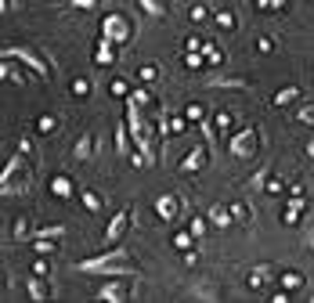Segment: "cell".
<instances>
[{
  "label": "cell",
  "instance_id": "11",
  "mask_svg": "<svg viewBox=\"0 0 314 303\" xmlns=\"http://www.w3.org/2000/svg\"><path fill=\"white\" fill-rule=\"evenodd\" d=\"M25 289H29V299H36V303H40V299H47V296H51V289L44 285V278H40V275H33Z\"/></svg>",
  "mask_w": 314,
  "mask_h": 303
},
{
  "label": "cell",
  "instance_id": "48",
  "mask_svg": "<svg viewBox=\"0 0 314 303\" xmlns=\"http://www.w3.org/2000/svg\"><path fill=\"white\" fill-rule=\"evenodd\" d=\"M307 156H310V159H314V137H310V141H307Z\"/></svg>",
  "mask_w": 314,
  "mask_h": 303
},
{
  "label": "cell",
  "instance_id": "32",
  "mask_svg": "<svg viewBox=\"0 0 314 303\" xmlns=\"http://www.w3.org/2000/svg\"><path fill=\"white\" fill-rule=\"evenodd\" d=\"M231 217H235V220H249V206H242V202H231Z\"/></svg>",
  "mask_w": 314,
  "mask_h": 303
},
{
  "label": "cell",
  "instance_id": "39",
  "mask_svg": "<svg viewBox=\"0 0 314 303\" xmlns=\"http://www.w3.org/2000/svg\"><path fill=\"white\" fill-rule=\"evenodd\" d=\"M25 227H29V220L22 217V220H15V238H25Z\"/></svg>",
  "mask_w": 314,
  "mask_h": 303
},
{
  "label": "cell",
  "instance_id": "8",
  "mask_svg": "<svg viewBox=\"0 0 314 303\" xmlns=\"http://www.w3.org/2000/svg\"><path fill=\"white\" fill-rule=\"evenodd\" d=\"M203 166H206V144H195L181 163V173H199Z\"/></svg>",
  "mask_w": 314,
  "mask_h": 303
},
{
  "label": "cell",
  "instance_id": "42",
  "mask_svg": "<svg viewBox=\"0 0 314 303\" xmlns=\"http://www.w3.org/2000/svg\"><path fill=\"white\" fill-rule=\"evenodd\" d=\"M217 127H220V130L231 127V116H227V112H217Z\"/></svg>",
  "mask_w": 314,
  "mask_h": 303
},
{
  "label": "cell",
  "instance_id": "34",
  "mask_svg": "<svg viewBox=\"0 0 314 303\" xmlns=\"http://www.w3.org/2000/svg\"><path fill=\"white\" fill-rule=\"evenodd\" d=\"M206 18H210V11H206L203 4H195V8H191V22H206Z\"/></svg>",
  "mask_w": 314,
  "mask_h": 303
},
{
  "label": "cell",
  "instance_id": "2",
  "mask_svg": "<svg viewBox=\"0 0 314 303\" xmlns=\"http://www.w3.org/2000/svg\"><path fill=\"white\" fill-rule=\"evenodd\" d=\"M227 148H231V156H235V159H253V156H256V148H260V130H256V127H242L239 134L231 137Z\"/></svg>",
  "mask_w": 314,
  "mask_h": 303
},
{
  "label": "cell",
  "instance_id": "14",
  "mask_svg": "<svg viewBox=\"0 0 314 303\" xmlns=\"http://www.w3.org/2000/svg\"><path fill=\"white\" fill-rule=\"evenodd\" d=\"M137 4H141V11H145V15H152V18H163V15H166V8H170L166 0H137Z\"/></svg>",
  "mask_w": 314,
  "mask_h": 303
},
{
  "label": "cell",
  "instance_id": "28",
  "mask_svg": "<svg viewBox=\"0 0 314 303\" xmlns=\"http://www.w3.org/2000/svg\"><path fill=\"white\" fill-rule=\"evenodd\" d=\"M282 188H286V184H282V177H267V184H264V192H267V195H278Z\"/></svg>",
  "mask_w": 314,
  "mask_h": 303
},
{
  "label": "cell",
  "instance_id": "17",
  "mask_svg": "<svg viewBox=\"0 0 314 303\" xmlns=\"http://www.w3.org/2000/svg\"><path fill=\"white\" fill-rule=\"evenodd\" d=\"M116 152H120V156H130V144H127V123L116 127Z\"/></svg>",
  "mask_w": 314,
  "mask_h": 303
},
{
  "label": "cell",
  "instance_id": "47",
  "mask_svg": "<svg viewBox=\"0 0 314 303\" xmlns=\"http://www.w3.org/2000/svg\"><path fill=\"white\" fill-rule=\"evenodd\" d=\"M76 8H94V0H72Z\"/></svg>",
  "mask_w": 314,
  "mask_h": 303
},
{
  "label": "cell",
  "instance_id": "31",
  "mask_svg": "<svg viewBox=\"0 0 314 303\" xmlns=\"http://www.w3.org/2000/svg\"><path fill=\"white\" fill-rule=\"evenodd\" d=\"M72 94H76V98H87V94H91V83H87V80H72Z\"/></svg>",
  "mask_w": 314,
  "mask_h": 303
},
{
  "label": "cell",
  "instance_id": "20",
  "mask_svg": "<svg viewBox=\"0 0 314 303\" xmlns=\"http://www.w3.org/2000/svg\"><path fill=\"white\" fill-rule=\"evenodd\" d=\"M303 90L300 87H286V90H278V94H274V105H289V101H296Z\"/></svg>",
  "mask_w": 314,
  "mask_h": 303
},
{
  "label": "cell",
  "instance_id": "45",
  "mask_svg": "<svg viewBox=\"0 0 314 303\" xmlns=\"http://www.w3.org/2000/svg\"><path fill=\"white\" fill-rule=\"evenodd\" d=\"M184 127H188V123H184V119H181V116H177V119H174V123H170V134H181V130H184Z\"/></svg>",
  "mask_w": 314,
  "mask_h": 303
},
{
  "label": "cell",
  "instance_id": "43",
  "mask_svg": "<svg viewBox=\"0 0 314 303\" xmlns=\"http://www.w3.org/2000/svg\"><path fill=\"white\" fill-rule=\"evenodd\" d=\"M18 152H22V156H33V141L22 137V141H18Z\"/></svg>",
  "mask_w": 314,
  "mask_h": 303
},
{
  "label": "cell",
  "instance_id": "26",
  "mask_svg": "<svg viewBox=\"0 0 314 303\" xmlns=\"http://www.w3.org/2000/svg\"><path fill=\"white\" fill-rule=\"evenodd\" d=\"M58 127V119L54 116H40V119H36V130H40V134H51Z\"/></svg>",
  "mask_w": 314,
  "mask_h": 303
},
{
  "label": "cell",
  "instance_id": "24",
  "mask_svg": "<svg viewBox=\"0 0 314 303\" xmlns=\"http://www.w3.org/2000/svg\"><path fill=\"white\" fill-rule=\"evenodd\" d=\"M36 235H44V238H62V235H65V227H62V224H47V227H40Z\"/></svg>",
  "mask_w": 314,
  "mask_h": 303
},
{
  "label": "cell",
  "instance_id": "4",
  "mask_svg": "<svg viewBox=\"0 0 314 303\" xmlns=\"http://www.w3.org/2000/svg\"><path fill=\"white\" fill-rule=\"evenodd\" d=\"M4 58H18V62H25L40 80H51V69H47V62L44 58H36L33 51H25V47H4Z\"/></svg>",
  "mask_w": 314,
  "mask_h": 303
},
{
  "label": "cell",
  "instance_id": "22",
  "mask_svg": "<svg viewBox=\"0 0 314 303\" xmlns=\"http://www.w3.org/2000/svg\"><path fill=\"white\" fill-rule=\"evenodd\" d=\"M203 54H206V62H210V65H220V62H224V51H220V47H213V44H203Z\"/></svg>",
  "mask_w": 314,
  "mask_h": 303
},
{
  "label": "cell",
  "instance_id": "23",
  "mask_svg": "<svg viewBox=\"0 0 314 303\" xmlns=\"http://www.w3.org/2000/svg\"><path fill=\"white\" fill-rule=\"evenodd\" d=\"M184 65H188V69H203V65H206V54H199V51H184Z\"/></svg>",
  "mask_w": 314,
  "mask_h": 303
},
{
  "label": "cell",
  "instance_id": "37",
  "mask_svg": "<svg viewBox=\"0 0 314 303\" xmlns=\"http://www.w3.org/2000/svg\"><path fill=\"white\" fill-rule=\"evenodd\" d=\"M112 94H120V98H130V94H127V83H123V80H112Z\"/></svg>",
  "mask_w": 314,
  "mask_h": 303
},
{
  "label": "cell",
  "instance_id": "13",
  "mask_svg": "<svg viewBox=\"0 0 314 303\" xmlns=\"http://www.w3.org/2000/svg\"><path fill=\"white\" fill-rule=\"evenodd\" d=\"M112 62H116L112 40H105V36H101V44H98V51H94V65H112Z\"/></svg>",
  "mask_w": 314,
  "mask_h": 303
},
{
  "label": "cell",
  "instance_id": "38",
  "mask_svg": "<svg viewBox=\"0 0 314 303\" xmlns=\"http://www.w3.org/2000/svg\"><path fill=\"white\" fill-rule=\"evenodd\" d=\"M256 47L267 54V51H274V40H271V36H260V40H256Z\"/></svg>",
  "mask_w": 314,
  "mask_h": 303
},
{
  "label": "cell",
  "instance_id": "40",
  "mask_svg": "<svg viewBox=\"0 0 314 303\" xmlns=\"http://www.w3.org/2000/svg\"><path fill=\"white\" fill-rule=\"evenodd\" d=\"M184 47H188V51H203V40H199V36H188Z\"/></svg>",
  "mask_w": 314,
  "mask_h": 303
},
{
  "label": "cell",
  "instance_id": "6",
  "mask_svg": "<svg viewBox=\"0 0 314 303\" xmlns=\"http://www.w3.org/2000/svg\"><path fill=\"white\" fill-rule=\"evenodd\" d=\"M181 206H184V202H181V195H174V192L155 199V213H159V220H166V224L181 217Z\"/></svg>",
  "mask_w": 314,
  "mask_h": 303
},
{
  "label": "cell",
  "instance_id": "30",
  "mask_svg": "<svg viewBox=\"0 0 314 303\" xmlns=\"http://www.w3.org/2000/svg\"><path fill=\"white\" fill-rule=\"evenodd\" d=\"M83 206H87L91 213H98V209H101V199H98L94 192H83Z\"/></svg>",
  "mask_w": 314,
  "mask_h": 303
},
{
  "label": "cell",
  "instance_id": "35",
  "mask_svg": "<svg viewBox=\"0 0 314 303\" xmlns=\"http://www.w3.org/2000/svg\"><path fill=\"white\" fill-rule=\"evenodd\" d=\"M191 235H195V238H203V235H206V220L195 217V220H191Z\"/></svg>",
  "mask_w": 314,
  "mask_h": 303
},
{
  "label": "cell",
  "instance_id": "44",
  "mask_svg": "<svg viewBox=\"0 0 314 303\" xmlns=\"http://www.w3.org/2000/svg\"><path fill=\"white\" fill-rule=\"evenodd\" d=\"M184 116H188V119H203V108H199V105H188Z\"/></svg>",
  "mask_w": 314,
  "mask_h": 303
},
{
  "label": "cell",
  "instance_id": "3",
  "mask_svg": "<svg viewBox=\"0 0 314 303\" xmlns=\"http://www.w3.org/2000/svg\"><path fill=\"white\" fill-rule=\"evenodd\" d=\"M130 22L123 18V15H108L105 22H101V36H105V40H112V44H127L130 40Z\"/></svg>",
  "mask_w": 314,
  "mask_h": 303
},
{
  "label": "cell",
  "instance_id": "41",
  "mask_svg": "<svg viewBox=\"0 0 314 303\" xmlns=\"http://www.w3.org/2000/svg\"><path fill=\"white\" fill-rule=\"evenodd\" d=\"M289 195H293V199H303V184H300V180L289 184Z\"/></svg>",
  "mask_w": 314,
  "mask_h": 303
},
{
  "label": "cell",
  "instance_id": "46",
  "mask_svg": "<svg viewBox=\"0 0 314 303\" xmlns=\"http://www.w3.org/2000/svg\"><path fill=\"white\" fill-rule=\"evenodd\" d=\"M303 246H310V249H314V227H307V235H303Z\"/></svg>",
  "mask_w": 314,
  "mask_h": 303
},
{
  "label": "cell",
  "instance_id": "29",
  "mask_svg": "<svg viewBox=\"0 0 314 303\" xmlns=\"http://www.w3.org/2000/svg\"><path fill=\"white\" fill-rule=\"evenodd\" d=\"M29 271H33V275H40V278H47V275H51V263H47V260H33V267H29Z\"/></svg>",
  "mask_w": 314,
  "mask_h": 303
},
{
  "label": "cell",
  "instance_id": "19",
  "mask_svg": "<svg viewBox=\"0 0 314 303\" xmlns=\"http://www.w3.org/2000/svg\"><path fill=\"white\" fill-rule=\"evenodd\" d=\"M296 123H307V127H314V105H310V101H303V105L296 108Z\"/></svg>",
  "mask_w": 314,
  "mask_h": 303
},
{
  "label": "cell",
  "instance_id": "27",
  "mask_svg": "<svg viewBox=\"0 0 314 303\" xmlns=\"http://www.w3.org/2000/svg\"><path fill=\"white\" fill-rule=\"evenodd\" d=\"M137 76H141V83H152L155 76H159V69H155V65H141V69H137Z\"/></svg>",
  "mask_w": 314,
  "mask_h": 303
},
{
  "label": "cell",
  "instance_id": "5",
  "mask_svg": "<svg viewBox=\"0 0 314 303\" xmlns=\"http://www.w3.org/2000/svg\"><path fill=\"white\" fill-rule=\"evenodd\" d=\"M130 220H134V209H120V213H116V217L108 220V227H105V246H116V242H120V235L127 231Z\"/></svg>",
  "mask_w": 314,
  "mask_h": 303
},
{
  "label": "cell",
  "instance_id": "25",
  "mask_svg": "<svg viewBox=\"0 0 314 303\" xmlns=\"http://www.w3.org/2000/svg\"><path fill=\"white\" fill-rule=\"evenodd\" d=\"M282 285H286V289H300V285H303V278H300L296 271H282Z\"/></svg>",
  "mask_w": 314,
  "mask_h": 303
},
{
  "label": "cell",
  "instance_id": "10",
  "mask_svg": "<svg viewBox=\"0 0 314 303\" xmlns=\"http://www.w3.org/2000/svg\"><path fill=\"white\" fill-rule=\"evenodd\" d=\"M91 152H94V134L83 130V137L72 144V159H80V163H83V159H91Z\"/></svg>",
  "mask_w": 314,
  "mask_h": 303
},
{
  "label": "cell",
  "instance_id": "16",
  "mask_svg": "<svg viewBox=\"0 0 314 303\" xmlns=\"http://www.w3.org/2000/svg\"><path fill=\"white\" fill-rule=\"evenodd\" d=\"M51 192H54L58 199H72V180H69V177H54V180H51Z\"/></svg>",
  "mask_w": 314,
  "mask_h": 303
},
{
  "label": "cell",
  "instance_id": "12",
  "mask_svg": "<svg viewBox=\"0 0 314 303\" xmlns=\"http://www.w3.org/2000/svg\"><path fill=\"white\" fill-rule=\"evenodd\" d=\"M267 278H274L271 275V267H267V263H256V267L249 271V289H264V282Z\"/></svg>",
  "mask_w": 314,
  "mask_h": 303
},
{
  "label": "cell",
  "instance_id": "1",
  "mask_svg": "<svg viewBox=\"0 0 314 303\" xmlns=\"http://www.w3.org/2000/svg\"><path fill=\"white\" fill-rule=\"evenodd\" d=\"M123 260H127V253H123L120 246H108L101 256L80 260V263H76V271H98V275H105V278H134L137 267H134V263H123Z\"/></svg>",
  "mask_w": 314,
  "mask_h": 303
},
{
  "label": "cell",
  "instance_id": "7",
  "mask_svg": "<svg viewBox=\"0 0 314 303\" xmlns=\"http://www.w3.org/2000/svg\"><path fill=\"white\" fill-rule=\"evenodd\" d=\"M94 296H98V299H112V303L127 299V296H130V289H127V278H112V282H105V285H101Z\"/></svg>",
  "mask_w": 314,
  "mask_h": 303
},
{
  "label": "cell",
  "instance_id": "9",
  "mask_svg": "<svg viewBox=\"0 0 314 303\" xmlns=\"http://www.w3.org/2000/svg\"><path fill=\"white\" fill-rule=\"evenodd\" d=\"M206 87H224V90H249L253 83L242 80V76H213V80H206Z\"/></svg>",
  "mask_w": 314,
  "mask_h": 303
},
{
  "label": "cell",
  "instance_id": "33",
  "mask_svg": "<svg viewBox=\"0 0 314 303\" xmlns=\"http://www.w3.org/2000/svg\"><path fill=\"white\" fill-rule=\"evenodd\" d=\"M130 98H134V101H137L141 108H148V105H152V94H148V90H134Z\"/></svg>",
  "mask_w": 314,
  "mask_h": 303
},
{
  "label": "cell",
  "instance_id": "15",
  "mask_svg": "<svg viewBox=\"0 0 314 303\" xmlns=\"http://www.w3.org/2000/svg\"><path fill=\"white\" fill-rule=\"evenodd\" d=\"M210 220H213L217 227H231V220H235V217H231V206H227V209H224V206H213V209H210Z\"/></svg>",
  "mask_w": 314,
  "mask_h": 303
},
{
  "label": "cell",
  "instance_id": "21",
  "mask_svg": "<svg viewBox=\"0 0 314 303\" xmlns=\"http://www.w3.org/2000/svg\"><path fill=\"white\" fill-rule=\"evenodd\" d=\"M174 246H177L181 253H188V249L195 246V235H191V231H177V235H174Z\"/></svg>",
  "mask_w": 314,
  "mask_h": 303
},
{
  "label": "cell",
  "instance_id": "36",
  "mask_svg": "<svg viewBox=\"0 0 314 303\" xmlns=\"http://www.w3.org/2000/svg\"><path fill=\"white\" fill-rule=\"evenodd\" d=\"M217 22H220L224 29H235V18H231V11H217Z\"/></svg>",
  "mask_w": 314,
  "mask_h": 303
},
{
  "label": "cell",
  "instance_id": "18",
  "mask_svg": "<svg viewBox=\"0 0 314 303\" xmlns=\"http://www.w3.org/2000/svg\"><path fill=\"white\" fill-rule=\"evenodd\" d=\"M33 249L40 253V256H51L58 246H54V238H44V235H36V242H33Z\"/></svg>",
  "mask_w": 314,
  "mask_h": 303
}]
</instances>
